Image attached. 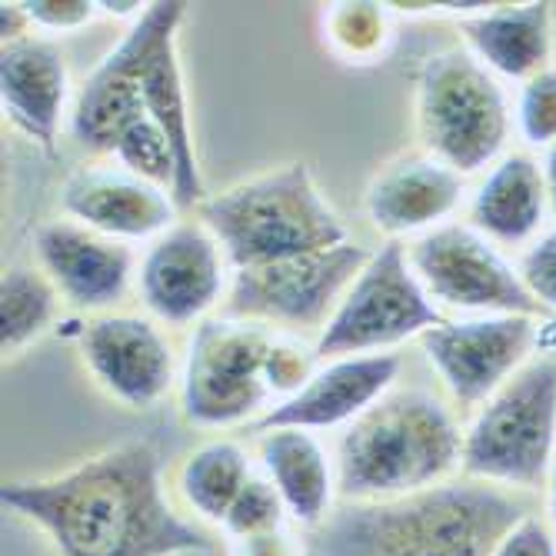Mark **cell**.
Listing matches in <instances>:
<instances>
[{
  "instance_id": "28",
  "label": "cell",
  "mask_w": 556,
  "mask_h": 556,
  "mask_svg": "<svg viewBox=\"0 0 556 556\" xmlns=\"http://www.w3.org/2000/svg\"><path fill=\"white\" fill-rule=\"evenodd\" d=\"M283 520H287V507L277 486L264 473H250L247 486L240 490L224 520V533L230 540H254L283 530Z\"/></svg>"
},
{
  "instance_id": "8",
  "label": "cell",
  "mask_w": 556,
  "mask_h": 556,
  "mask_svg": "<svg viewBox=\"0 0 556 556\" xmlns=\"http://www.w3.org/2000/svg\"><path fill=\"white\" fill-rule=\"evenodd\" d=\"M440 324L446 320L414 274L407 250L400 240H390L370 254L367 267L350 283L314 346L324 364L364 357V353H383L410 337H424Z\"/></svg>"
},
{
  "instance_id": "26",
  "label": "cell",
  "mask_w": 556,
  "mask_h": 556,
  "mask_svg": "<svg viewBox=\"0 0 556 556\" xmlns=\"http://www.w3.org/2000/svg\"><path fill=\"white\" fill-rule=\"evenodd\" d=\"M327 43L346 64H374L390 40L387 8L380 4H333L324 17Z\"/></svg>"
},
{
  "instance_id": "32",
  "label": "cell",
  "mask_w": 556,
  "mask_h": 556,
  "mask_svg": "<svg viewBox=\"0 0 556 556\" xmlns=\"http://www.w3.org/2000/svg\"><path fill=\"white\" fill-rule=\"evenodd\" d=\"M24 11L37 30H80L97 14V4H87V0H27Z\"/></svg>"
},
{
  "instance_id": "34",
  "label": "cell",
  "mask_w": 556,
  "mask_h": 556,
  "mask_svg": "<svg viewBox=\"0 0 556 556\" xmlns=\"http://www.w3.org/2000/svg\"><path fill=\"white\" fill-rule=\"evenodd\" d=\"M230 556H307V549H303L287 530H277V533L254 536V540H233Z\"/></svg>"
},
{
  "instance_id": "16",
  "label": "cell",
  "mask_w": 556,
  "mask_h": 556,
  "mask_svg": "<svg viewBox=\"0 0 556 556\" xmlns=\"http://www.w3.org/2000/svg\"><path fill=\"white\" fill-rule=\"evenodd\" d=\"M50 283L80 311H108L124 300L134 277V250L77 220L43 224L34 237Z\"/></svg>"
},
{
  "instance_id": "37",
  "label": "cell",
  "mask_w": 556,
  "mask_h": 556,
  "mask_svg": "<svg viewBox=\"0 0 556 556\" xmlns=\"http://www.w3.org/2000/svg\"><path fill=\"white\" fill-rule=\"evenodd\" d=\"M549 514H553V527H556V460L549 470Z\"/></svg>"
},
{
  "instance_id": "4",
  "label": "cell",
  "mask_w": 556,
  "mask_h": 556,
  "mask_svg": "<svg viewBox=\"0 0 556 556\" xmlns=\"http://www.w3.org/2000/svg\"><path fill=\"white\" fill-rule=\"evenodd\" d=\"M197 211L233 270L314 254L350 240L346 224L327 204L307 164H287L233 184L207 197Z\"/></svg>"
},
{
  "instance_id": "36",
  "label": "cell",
  "mask_w": 556,
  "mask_h": 556,
  "mask_svg": "<svg viewBox=\"0 0 556 556\" xmlns=\"http://www.w3.org/2000/svg\"><path fill=\"white\" fill-rule=\"evenodd\" d=\"M543 180H546V193H549V211H553V217H556V143L546 150Z\"/></svg>"
},
{
  "instance_id": "20",
  "label": "cell",
  "mask_w": 556,
  "mask_h": 556,
  "mask_svg": "<svg viewBox=\"0 0 556 556\" xmlns=\"http://www.w3.org/2000/svg\"><path fill=\"white\" fill-rule=\"evenodd\" d=\"M140 117H143L140 37L130 27L121 37V43L84 80V87L74 100L71 134L87 150H97V154H114L124 130Z\"/></svg>"
},
{
  "instance_id": "19",
  "label": "cell",
  "mask_w": 556,
  "mask_h": 556,
  "mask_svg": "<svg viewBox=\"0 0 556 556\" xmlns=\"http://www.w3.org/2000/svg\"><path fill=\"white\" fill-rule=\"evenodd\" d=\"M4 117L40 150H54L67 104V67L54 43L27 37L0 50Z\"/></svg>"
},
{
  "instance_id": "23",
  "label": "cell",
  "mask_w": 556,
  "mask_h": 556,
  "mask_svg": "<svg viewBox=\"0 0 556 556\" xmlns=\"http://www.w3.org/2000/svg\"><path fill=\"white\" fill-rule=\"evenodd\" d=\"M549 207L543 167L530 154L503 157L470 200V220L486 240L527 243Z\"/></svg>"
},
{
  "instance_id": "33",
  "label": "cell",
  "mask_w": 556,
  "mask_h": 556,
  "mask_svg": "<svg viewBox=\"0 0 556 556\" xmlns=\"http://www.w3.org/2000/svg\"><path fill=\"white\" fill-rule=\"evenodd\" d=\"M493 556H556V536L540 517H523L507 536L500 540Z\"/></svg>"
},
{
  "instance_id": "35",
  "label": "cell",
  "mask_w": 556,
  "mask_h": 556,
  "mask_svg": "<svg viewBox=\"0 0 556 556\" xmlns=\"http://www.w3.org/2000/svg\"><path fill=\"white\" fill-rule=\"evenodd\" d=\"M27 30H30V17H27L24 4H4V8H0V34H4V43L27 40Z\"/></svg>"
},
{
  "instance_id": "27",
  "label": "cell",
  "mask_w": 556,
  "mask_h": 556,
  "mask_svg": "<svg viewBox=\"0 0 556 556\" xmlns=\"http://www.w3.org/2000/svg\"><path fill=\"white\" fill-rule=\"evenodd\" d=\"M114 157L121 161V167L147 184H154L161 190H177V177H180V164L170 147V137L150 121L147 114L140 121H134L124 137L117 140Z\"/></svg>"
},
{
  "instance_id": "3",
  "label": "cell",
  "mask_w": 556,
  "mask_h": 556,
  "mask_svg": "<svg viewBox=\"0 0 556 556\" xmlns=\"http://www.w3.org/2000/svg\"><path fill=\"white\" fill-rule=\"evenodd\" d=\"M464 460V433L443 403L424 390L387 393L353 420L337 446L343 503H377L446 483Z\"/></svg>"
},
{
  "instance_id": "31",
  "label": "cell",
  "mask_w": 556,
  "mask_h": 556,
  "mask_svg": "<svg viewBox=\"0 0 556 556\" xmlns=\"http://www.w3.org/2000/svg\"><path fill=\"white\" fill-rule=\"evenodd\" d=\"M520 277L540 307L556 311V230L543 233L520 264Z\"/></svg>"
},
{
  "instance_id": "22",
  "label": "cell",
  "mask_w": 556,
  "mask_h": 556,
  "mask_svg": "<svg viewBox=\"0 0 556 556\" xmlns=\"http://www.w3.org/2000/svg\"><path fill=\"white\" fill-rule=\"evenodd\" d=\"M261 467L277 486L287 517L300 527L317 530L333 514L337 473L311 430H267L261 437Z\"/></svg>"
},
{
  "instance_id": "29",
  "label": "cell",
  "mask_w": 556,
  "mask_h": 556,
  "mask_svg": "<svg viewBox=\"0 0 556 556\" xmlns=\"http://www.w3.org/2000/svg\"><path fill=\"white\" fill-rule=\"evenodd\" d=\"M517 124L527 143L553 147L556 143V67L540 71L520 90Z\"/></svg>"
},
{
  "instance_id": "25",
  "label": "cell",
  "mask_w": 556,
  "mask_h": 556,
  "mask_svg": "<svg viewBox=\"0 0 556 556\" xmlns=\"http://www.w3.org/2000/svg\"><path fill=\"white\" fill-rule=\"evenodd\" d=\"M58 314V287L47 274L11 267L0 283V346L4 353L24 350L37 340Z\"/></svg>"
},
{
  "instance_id": "13",
  "label": "cell",
  "mask_w": 556,
  "mask_h": 556,
  "mask_svg": "<svg viewBox=\"0 0 556 556\" xmlns=\"http://www.w3.org/2000/svg\"><path fill=\"white\" fill-rule=\"evenodd\" d=\"M217 237L193 220L174 224L140 261L137 290L143 307L164 324H200L227 293V264Z\"/></svg>"
},
{
  "instance_id": "7",
  "label": "cell",
  "mask_w": 556,
  "mask_h": 556,
  "mask_svg": "<svg viewBox=\"0 0 556 556\" xmlns=\"http://www.w3.org/2000/svg\"><path fill=\"white\" fill-rule=\"evenodd\" d=\"M274 330L237 317L200 320L180 374V410L193 427H237L264 417L277 396L267 380Z\"/></svg>"
},
{
  "instance_id": "17",
  "label": "cell",
  "mask_w": 556,
  "mask_h": 556,
  "mask_svg": "<svg viewBox=\"0 0 556 556\" xmlns=\"http://www.w3.org/2000/svg\"><path fill=\"white\" fill-rule=\"evenodd\" d=\"M64 211L84 224L87 230H97L111 240H147L161 237L177 224V200L170 190H161L134 174L87 167L67 177L61 190Z\"/></svg>"
},
{
  "instance_id": "11",
  "label": "cell",
  "mask_w": 556,
  "mask_h": 556,
  "mask_svg": "<svg viewBox=\"0 0 556 556\" xmlns=\"http://www.w3.org/2000/svg\"><path fill=\"white\" fill-rule=\"evenodd\" d=\"M187 17V4L177 0H161L147 4V11L130 24L140 37V100L143 114L154 121L167 137L180 164L174 200L180 211L204 204V174H200L197 140L190 130V108H187V87L177 54V34Z\"/></svg>"
},
{
  "instance_id": "15",
  "label": "cell",
  "mask_w": 556,
  "mask_h": 556,
  "mask_svg": "<svg viewBox=\"0 0 556 556\" xmlns=\"http://www.w3.org/2000/svg\"><path fill=\"white\" fill-rule=\"evenodd\" d=\"M400 377L396 353H364V357L327 361L311 383L290 400H280L257 417V430H330L340 424H353L380 403L393 380Z\"/></svg>"
},
{
  "instance_id": "14",
  "label": "cell",
  "mask_w": 556,
  "mask_h": 556,
  "mask_svg": "<svg viewBox=\"0 0 556 556\" xmlns=\"http://www.w3.org/2000/svg\"><path fill=\"white\" fill-rule=\"evenodd\" d=\"M80 353L93 380L124 407L147 410L174 383V353L164 333L130 314H104L84 324Z\"/></svg>"
},
{
  "instance_id": "6",
  "label": "cell",
  "mask_w": 556,
  "mask_h": 556,
  "mask_svg": "<svg viewBox=\"0 0 556 556\" xmlns=\"http://www.w3.org/2000/svg\"><path fill=\"white\" fill-rule=\"evenodd\" d=\"M417 130L433 161L477 174L507 147V93L467 47L437 50L417 71Z\"/></svg>"
},
{
  "instance_id": "9",
  "label": "cell",
  "mask_w": 556,
  "mask_h": 556,
  "mask_svg": "<svg viewBox=\"0 0 556 556\" xmlns=\"http://www.w3.org/2000/svg\"><path fill=\"white\" fill-rule=\"evenodd\" d=\"M370 250L340 243L233 274L224 314L264 327H327L350 283L361 277Z\"/></svg>"
},
{
  "instance_id": "18",
  "label": "cell",
  "mask_w": 556,
  "mask_h": 556,
  "mask_svg": "<svg viewBox=\"0 0 556 556\" xmlns=\"http://www.w3.org/2000/svg\"><path fill=\"white\" fill-rule=\"evenodd\" d=\"M464 177L433 157H400L387 164L367 187L364 207L387 237L437 230L460 207Z\"/></svg>"
},
{
  "instance_id": "5",
  "label": "cell",
  "mask_w": 556,
  "mask_h": 556,
  "mask_svg": "<svg viewBox=\"0 0 556 556\" xmlns=\"http://www.w3.org/2000/svg\"><path fill=\"white\" fill-rule=\"evenodd\" d=\"M556 460V357H540L503 383L464 433L460 470L490 486L536 490Z\"/></svg>"
},
{
  "instance_id": "12",
  "label": "cell",
  "mask_w": 556,
  "mask_h": 556,
  "mask_svg": "<svg viewBox=\"0 0 556 556\" xmlns=\"http://www.w3.org/2000/svg\"><path fill=\"white\" fill-rule=\"evenodd\" d=\"M533 343L536 324L520 314L446 320L420 337L440 380L464 407H483L520 367L530 364L527 357Z\"/></svg>"
},
{
  "instance_id": "10",
  "label": "cell",
  "mask_w": 556,
  "mask_h": 556,
  "mask_svg": "<svg viewBox=\"0 0 556 556\" xmlns=\"http://www.w3.org/2000/svg\"><path fill=\"white\" fill-rule=\"evenodd\" d=\"M410 267L430 300L480 317L520 314L533 317L540 303L527 290L520 270L500 254L493 240L464 224H443L410 247Z\"/></svg>"
},
{
  "instance_id": "24",
  "label": "cell",
  "mask_w": 556,
  "mask_h": 556,
  "mask_svg": "<svg viewBox=\"0 0 556 556\" xmlns=\"http://www.w3.org/2000/svg\"><path fill=\"white\" fill-rule=\"evenodd\" d=\"M250 460L247 453L230 440H214L197 446L184 460L177 473V486L187 500V507L207 523L224 527L233 500L250 480Z\"/></svg>"
},
{
  "instance_id": "1",
  "label": "cell",
  "mask_w": 556,
  "mask_h": 556,
  "mask_svg": "<svg viewBox=\"0 0 556 556\" xmlns=\"http://www.w3.org/2000/svg\"><path fill=\"white\" fill-rule=\"evenodd\" d=\"M14 517L40 527L61 556H180L211 553L214 540L167 500L154 443L130 440L84 464L0 486Z\"/></svg>"
},
{
  "instance_id": "2",
  "label": "cell",
  "mask_w": 556,
  "mask_h": 556,
  "mask_svg": "<svg viewBox=\"0 0 556 556\" xmlns=\"http://www.w3.org/2000/svg\"><path fill=\"white\" fill-rule=\"evenodd\" d=\"M527 507L507 490L464 480L377 503H340L311 533L307 556H493Z\"/></svg>"
},
{
  "instance_id": "30",
  "label": "cell",
  "mask_w": 556,
  "mask_h": 556,
  "mask_svg": "<svg viewBox=\"0 0 556 556\" xmlns=\"http://www.w3.org/2000/svg\"><path fill=\"white\" fill-rule=\"evenodd\" d=\"M317 370H320L317 346H307V343H300L293 337H280V333L274 337L270 357H267V380H270L277 403L300 393Z\"/></svg>"
},
{
  "instance_id": "21",
  "label": "cell",
  "mask_w": 556,
  "mask_h": 556,
  "mask_svg": "<svg viewBox=\"0 0 556 556\" xmlns=\"http://www.w3.org/2000/svg\"><path fill=\"white\" fill-rule=\"evenodd\" d=\"M470 54L500 77L530 80L549 67L553 54V8L549 4H520L493 8L477 17L460 21Z\"/></svg>"
}]
</instances>
